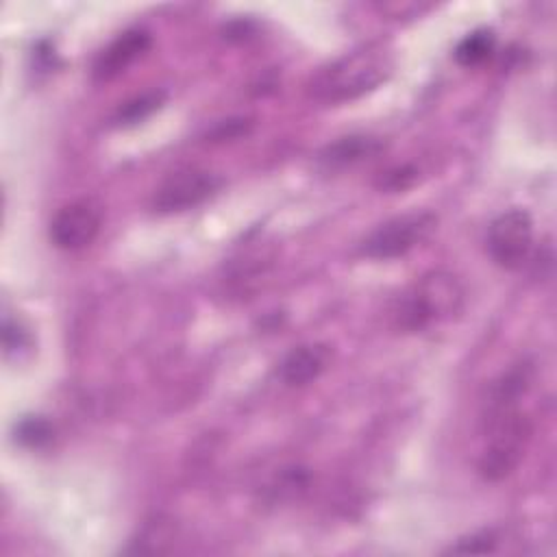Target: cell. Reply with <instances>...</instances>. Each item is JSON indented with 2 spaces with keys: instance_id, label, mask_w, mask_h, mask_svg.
I'll list each match as a JSON object with an SVG mask.
<instances>
[{
  "instance_id": "obj_1",
  "label": "cell",
  "mask_w": 557,
  "mask_h": 557,
  "mask_svg": "<svg viewBox=\"0 0 557 557\" xmlns=\"http://www.w3.org/2000/svg\"><path fill=\"white\" fill-rule=\"evenodd\" d=\"M533 368L516 363L503 372L487 392L483 403L485 446L479 457V472L485 481L507 479L524 457L533 433L531 416L520 407L531 389Z\"/></svg>"
},
{
  "instance_id": "obj_2",
  "label": "cell",
  "mask_w": 557,
  "mask_h": 557,
  "mask_svg": "<svg viewBox=\"0 0 557 557\" xmlns=\"http://www.w3.org/2000/svg\"><path fill=\"white\" fill-rule=\"evenodd\" d=\"M392 57L379 46H366L320 67L309 83V96L322 104L357 100L387 81Z\"/></svg>"
},
{
  "instance_id": "obj_3",
  "label": "cell",
  "mask_w": 557,
  "mask_h": 557,
  "mask_svg": "<svg viewBox=\"0 0 557 557\" xmlns=\"http://www.w3.org/2000/svg\"><path fill=\"white\" fill-rule=\"evenodd\" d=\"M466 302L461 281L446 270L420 276L394 305L392 320L403 333H420L429 326L455 318Z\"/></svg>"
},
{
  "instance_id": "obj_4",
  "label": "cell",
  "mask_w": 557,
  "mask_h": 557,
  "mask_svg": "<svg viewBox=\"0 0 557 557\" xmlns=\"http://www.w3.org/2000/svg\"><path fill=\"white\" fill-rule=\"evenodd\" d=\"M437 226V215L431 211H409L379 224L359 244V252L368 259H396L420 246Z\"/></svg>"
},
{
  "instance_id": "obj_5",
  "label": "cell",
  "mask_w": 557,
  "mask_h": 557,
  "mask_svg": "<svg viewBox=\"0 0 557 557\" xmlns=\"http://www.w3.org/2000/svg\"><path fill=\"white\" fill-rule=\"evenodd\" d=\"M533 246V220L524 209H507L487 228V252L505 270L520 268Z\"/></svg>"
},
{
  "instance_id": "obj_6",
  "label": "cell",
  "mask_w": 557,
  "mask_h": 557,
  "mask_svg": "<svg viewBox=\"0 0 557 557\" xmlns=\"http://www.w3.org/2000/svg\"><path fill=\"white\" fill-rule=\"evenodd\" d=\"M220 189V178L202 168H181L168 174L154 189L152 209L157 213H181L202 205Z\"/></svg>"
},
{
  "instance_id": "obj_7",
  "label": "cell",
  "mask_w": 557,
  "mask_h": 557,
  "mask_svg": "<svg viewBox=\"0 0 557 557\" xmlns=\"http://www.w3.org/2000/svg\"><path fill=\"white\" fill-rule=\"evenodd\" d=\"M102 226V207L91 200H74L57 211L50 222V242L61 250H81L89 246Z\"/></svg>"
},
{
  "instance_id": "obj_8",
  "label": "cell",
  "mask_w": 557,
  "mask_h": 557,
  "mask_svg": "<svg viewBox=\"0 0 557 557\" xmlns=\"http://www.w3.org/2000/svg\"><path fill=\"white\" fill-rule=\"evenodd\" d=\"M152 46V37L144 28H131L117 35L94 61L91 76L98 83H109L124 74L137 59H141Z\"/></svg>"
},
{
  "instance_id": "obj_9",
  "label": "cell",
  "mask_w": 557,
  "mask_h": 557,
  "mask_svg": "<svg viewBox=\"0 0 557 557\" xmlns=\"http://www.w3.org/2000/svg\"><path fill=\"white\" fill-rule=\"evenodd\" d=\"M331 366V348L326 344H302L292 348L281 361L278 374L287 385H307Z\"/></svg>"
},
{
  "instance_id": "obj_10",
  "label": "cell",
  "mask_w": 557,
  "mask_h": 557,
  "mask_svg": "<svg viewBox=\"0 0 557 557\" xmlns=\"http://www.w3.org/2000/svg\"><path fill=\"white\" fill-rule=\"evenodd\" d=\"M383 150V141L379 137H370V135H348L342 137L329 146H324L318 154L320 163L329 170H337V168H346V165H355L359 161L372 159Z\"/></svg>"
},
{
  "instance_id": "obj_11",
  "label": "cell",
  "mask_w": 557,
  "mask_h": 557,
  "mask_svg": "<svg viewBox=\"0 0 557 557\" xmlns=\"http://www.w3.org/2000/svg\"><path fill=\"white\" fill-rule=\"evenodd\" d=\"M494 46H496L494 33L487 30V28H479V30L468 33L457 44L455 59H457V63H461L466 67H472V65H479V63L487 61L494 52Z\"/></svg>"
},
{
  "instance_id": "obj_12",
  "label": "cell",
  "mask_w": 557,
  "mask_h": 557,
  "mask_svg": "<svg viewBox=\"0 0 557 557\" xmlns=\"http://www.w3.org/2000/svg\"><path fill=\"white\" fill-rule=\"evenodd\" d=\"M172 540H174V527L168 520L154 518L133 540L131 550L133 553H163V550H168L165 544H170Z\"/></svg>"
},
{
  "instance_id": "obj_13",
  "label": "cell",
  "mask_w": 557,
  "mask_h": 557,
  "mask_svg": "<svg viewBox=\"0 0 557 557\" xmlns=\"http://www.w3.org/2000/svg\"><path fill=\"white\" fill-rule=\"evenodd\" d=\"M163 102V91H150L144 96H137L133 100H128L124 107H120L115 122L117 124H135L141 122L144 117H148L154 109H159Z\"/></svg>"
},
{
  "instance_id": "obj_14",
  "label": "cell",
  "mask_w": 557,
  "mask_h": 557,
  "mask_svg": "<svg viewBox=\"0 0 557 557\" xmlns=\"http://www.w3.org/2000/svg\"><path fill=\"white\" fill-rule=\"evenodd\" d=\"M416 181H418V170L413 165H396V168L381 174L376 187L383 189V191L396 194V191L409 189Z\"/></svg>"
},
{
  "instance_id": "obj_15",
  "label": "cell",
  "mask_w": 557,
  "mask_h": 557,
  "mask_svg": "<svg viewBox=\"0 0 557 557\" xmlns=\"http://www.w3.org/2000/svg\"><path fill=\"white\" fill-rule=\"evenodd\" d=\"M2 337H4V352H7V357H11V355L20 357L24 350L30 348L28 331L17 320H11L9 315H4Z\"/></svg>"
},
{
  "instance_id": "obj_16",
  "label": "cell",
  "mask_w": 557,
  "mask_h": 557,
  "mask_svg": "<svg viewBox=\"0 0 557 557\" xmlns=\"http://www.w3.org/2000/svg\"><path fill=\"white\" fill-rule=\"evenodd\" d=\"M15 433H17V440L22 444H28V446H35V448L46 444V442H50V435H52L50 424L46 420H41V418H26V420H22L17 424Z\"/></svg>"
},
{
  "instance_id": "obj_17",
  "label": "cell",
  "mask_w": 557,
  "mask_h": 557,
  "mask_svg": "<svg viewBox=\"0 0 557 557\" xmlns=\"http://www.w3.org/2000/svg\"><path fill=\"white\" fill-rule=\"evenodd\" d=\"M496 535L492 531H479L468 537H461L448 553H492L496 548Z\"/></svg>"
},
{
  "instance_id": "obj_18",
  "label": "cell",
  "mask_w": 557,
  "mask_h": 557,
  "mask_svg": "<svg viewBox=\"0 0 557 557\" xmlns=\"http://www.w3.org/2000/svg\"><path fill=\"white\" fill-rule=\"evenodd\" d=\"M252 126L250 120L246 117H237V120H226V122H220L213 131H211V141H224V139H237L242 135L248 133V128Z\"/></svg>"
}]
</instances>
